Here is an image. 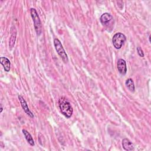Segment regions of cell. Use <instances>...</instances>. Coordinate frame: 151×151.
Returning <instances> with one entry per match:
<instances>
[{"label":"cell","instance_id":"10","mask_svg":"<svg viewBox=\"0 0 151 151\" xmlns=\"http://www.w3.org/2000/svg\"><path fill=\"white\" fill-rule=\"evenodd\" d=\"M122 146L126 150H132L134 149V146L132 143L127 139H124L122 140Z\"/></svg>","mask_w":151,"mask_h":151},{"label":"cell","instance_id":"14","mask_svg":"<svg viewBox=\"0 0 151 151\" xmlns=\"http://www.w3.org/2000/svg\"><path fill=\"white\" fill-rule=\"evenodd\" d=\"M2 110H3V107H2V104H1V111H0V112H1V113H2Z\"/></svg>","mask_w":151,"mask_h":151},{"label":"cell","instance_id":"9","mask_svg":"<svg viewBox=\"0 0 151 151\" xmlns=\"http://www.w3.org/2000/svg\"><path fill=\"white\" fill-rule=\"evenodd\" d=\"M11 35L9 38V46L11 48H12L15 44V40H16V35H17V31L15 27H12L11 30Z\"/></svg>","mask_w":151,"mask_h":151},{"label":"cell","instance_id":"11","mask_svg":"<svg viewBox=\"0 0 151 151\" xmlns=\"http://www.w3.org/2000/svg\"><path fill=\"white\" fill-rule=\"evenodd\" d=\"M22 132L25 136V137L26 139V140H27V142L29 143V144L31 146H34L35 144H34V141L31 136V135L30 134V133L27 131L25 129H23L22 130Z\"/></svg>","mask_w":151,"mask_h":151},{"label":"cell","instance_id":"2","mask_svg":"<svg viewBox=\"0 0 151 151\" xmlns=\"http://www.w3.org/2000/svg\"><path fill=\"white\" fill-rule=\"evenodd\" d=\"M30 14L34 22V25L36 33L38 35H39L42 32V25L38 13L35 9L31 8Z\"/></svg>","mask_w":151,"mask_h":151},{"label":"cell","instance_id":"6","mask_svg":"<svg viewBox=\"0 0 151 151\" xmlns=\"http://www.w3.org/2000/svg\"><path fill=\"white\" fill-rule=\"evenodd\" d=\"M18 99H19V100L20 101V103L21 104V106H22L23 110L27 113V114L29 116H30L31 117H34V114L32 113V112L29 109L28 106L25 100L22 97V96H21V95H18Z\"/></svg>","mask_w":151,"mask_h":151},{"label":"cell","instance_id":"8","mask_svg":"<svg viewBox=\"0 0 151 151\" xmlns=\"http://www.w3.org/2000/svg\"><path fill=\"white\" fill-rule=\"evenodd\" d=\"M0 63L2 65L5 71L8 72L9 71L10 67H11V63H10V61L6 57H1L0 58Z\"/></svg>","mask_w":151,"mask_h":151},{"label":"cell","instance_id":"13","mask_svg":"<svg viewBox=\"0 0 151 151\" xmlns=\"http://www.w3.org/2000/svg\"><path fill=\"white\" fill-rule=\"evenodd\" d=\"M137 53L139 55V56H140L142 57H144V53H143V51L142 49L141 48V47H137Z\"/></svg>","mask_w":151,"mask_h":151},{"label":"cell","instance_id":"4","mask_svg":"<svg viewBox=\"0 0 151 151\" xmlns=\"http://www.w3.org/2000/svg\"><path fill=\"white\" fill-rule=\"evenodd\" d=\"M54 44L55 48V50L58 54V55L60 56L61 59L63 60L64 63H67L68 61V57L65 52V50L60 42V41L58 38H55L54 40Z\"/></svg>","mask_w":151,"mask_h":151},{"label":"cell","instance_id":"3","mask_svg":"<svg viewBox=\"0 0 151 151\" xmlns=\"http://www.w3.org/2000/svg\"><path fill=\"white\" fill-rule=\"evenodd\" d=\"M126 40V36L121 32L116 33L112 38V42L114 47L116 49H120Z\"/></svg>","mask_w":151,"mask_h":151},{"label":"cell","instance_id":"1","mask_svg":"<svg viewBox=\"0 0 151 151\" xmlns=\"http://www.w3.org/2000/svg\"><path fill=\"white\" fill-rule=\"evenodd\" d=\"M58 105L61 113L67 118H70L73 114V110L68 100L64 97H61L58 101Z\"/></svg>","mask_w":151,"mask_h":151},{"label":"cell","instance_id":"5","mask_svg":"<svg viewBox=\"0 0 151 151\" xmlns=\"http://www.w3.org/2000/svg\"><path fill=\"white\" fill-rule=\"evenodd\" d=\"M100 19L102 25L107 27L110 26L114 22L113 17L109 13H104L103 14H102L100 17Z\"/></svg>","mask_w":151,"mask_h":151},{"label":"cell","instance_id":"12","mask_svg":"<svg viewBox=\"0 0 151 151\" xmlns=\"http://www.w3.org/2000/svg\"><path fill=\"white\" fill-rule=\"evenodd\" d=\"M126 86L127 87V88L131 91V92H134V90H135V87H134V82L133 81V80L132 78H128L126 80Z\"/></svg>","mask_w":151,"mask_h":151},{"label":"cell","instance_id":"7","mask_svg":"<svg viewBox=\"0 0 151 151\" xmlns=\"http://www.w3.org/2000/svg\"><path fill=\"white\" fill-rule=\"evenodd\" d=\"M117 67L119 73L123 75H124L127 72L126 63L123 59H119L117 61Z\"/></svg>","mask_w":151,"mask_h":151},{"label":"cell","instance_id":"15","mask_svg":"<svg viewBox=\"0 0 151 151\" xmlns=\"http://www.w3.org/2000/svg\"><path fill=\"white\" fill-rule=\"evenodd\" d=\"M150 36L149 35V42H150Z\"/></svg>","mask_w":151,"mask_h":151}]
</instances>
